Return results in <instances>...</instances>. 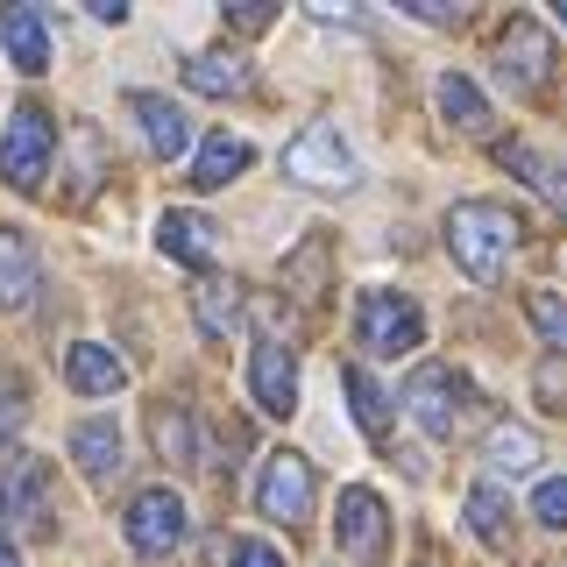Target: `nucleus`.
Returning <instances> with one entry per match:
<instances>
[{
	"mask_svg": "<svg viewBox=\"0 0 567 567\" xmlns=\"http://www.w3.org/2000/svg\"><path fill=\"white\" fill-rule=\"evenodd\" d=\"M518 213L511 206H496V199H461L447 213V248H454V262L468 270L475 284H496L504 277V262H511V248H518Z\"/></svg>",
	"mask_w": 567,
	"mask_h": 567,
	"instance_id": "nucleus-1",
	"label": "nucleus"
},
{
	"mask_svg": "<svg viewBox=\"0 0 567 567\" xmlns=\"http://www.w3.org/2000/svg\"><path fill=\"white\" fill-rule=\"evenodd\" d=\"M354 333H362L369 354L398 362V354H412L425 341V312L404 291H362V298H354Z\"/></svg>",
	"mask_w": 567,
	"mask_h": 567,
	"instance_id": "nucleus-2",
	"label": "nucleus"
},
{
	"mask_svg": "<svg viewBox=\"0 0 567 567\" xmlns=\"http://www.w3.org/2000/svg\"><path fill=\"white\" fill-rule=\"evenodd\" d=\"M404 404H412V419H419L433 440H454L461 419H468V404H475V390H468V377H461V369L425 362L419 377H412V390H404Z\"/></svg>",
	"mask_w": 567,
	"mask_h": 567,
	"instance_id": "nucleus-3",
	"label": "nucleus"
},
{
	"mask_svg": "<svg viewBox=\"0 0 567 567\" xmlns=\"http://www.w3.org/2000/svg\"><path fill=\"white\" fill-rule=\"evenodd\" d=\"M284 171L298 177V185H319V192H341V185H354V150L341 142V128H333V121H312L306 135L291 142V150H284Z\"/></svg>",
	"mask_w": 567,
	"mask_h": 567,
	"instance_id": "nucleus-4",
	"label": "nucleus"
},
{
	"mask_svg": "<svg viewBox=\"0 0 567 567\" xmlns=\"http://www.w3.org/2000/svg\"><path fill=\"white\" fill-rule=\"evenodd\" d=\"M50 150H58V128H50L43 106H22V114L8 121V135H0V177H8L14 192H35L50 171Z\"/></svg>",
	"mask_w": 567,
	"mask_h": 567,
	"instance_id": "nucleus-5",
	"label": "nucleus"
},
{
	"mask_svg": "<svg viewBox=\"0 0 567 567\" xmlns=\"http://www.w3.org/2000/svg\"><path fill=\"white\" fill-rule=\"evenodd\" d=\"M333 539H341L348 560L377 567L390 554V518H383V496L377 489H341V518H333Z\"/></svg>",
	"mask_w": 567,
	"mask_h": 567,
	"instance_id": "nucleus-6",
	"label": "nucleus"
},
{
	"mask_svg": "<svg viewBox=\"0 0 567 567\" xmlns=\"http://www.w3.org/2000/svg\"><path fill=\"white\" fill-rule=\"evenodd\" d=\"M177 539H185V496L177 489H142L128 504V546L142 560H164Z\"/></svg>",
	"mask_w": 567,
	"mask_h": 567,
	"instance_id": "nucleus-7",
	"label": "nucleus"
},
{
	"mask_svg": "<svg viewBox=\"0 0 567 567\" xmlns=\"http://www.w3.org/2000/svg\"><path fill=\"white\" fill-rule=\"evenodd\" d=\"M256 504H262V518H277V525L306 518V511H312V468H306V454H270V461H262Z\"/></svg>",
	"mask_w": 567,
	"mask_h": 567,
	"instance_id": "nucleus-8",
	"label": "nucleus"
},
{
	"mask_svg": "<svg viewBox=\"0 0 567 567\" xmlns=\"http://www.w3.org/2000/svg\"><path fill=\"white\" fill-rule=\"evenodd\" d=\"M35 525V532H50V468L35 454H22V461H8L0 468V525Z\"/></svg>",
	"mask_w": 567,
	"mask_h": 567,
	"instance_id": "nucleus-9",
	"label": "nucleus"
},
{
	"mask_svg": "<svg viewBox=\"0 0 567 567\" xmlns=\"http://www.w3.org/2000/svg\"><path fill=\"white\" fill-rule=\"evenodd\" d=\"M248 390H256V404L270 419H291L298 412V362L284 341H256V354H248Z\"/></svg>",
	"mask_w": 567,
	"mask_h": 567,
	"instance_id": "nucleus-10",
	"label": "nucleus"
},
{
	"mask_svg": "<svg viewBox=\"0 0 567 567\" xmlns=\"http://www.w3.org/2000/svg\"><path fill=\"white\" fill-rule=\"evenodd\" d=\"M496 71H504L518 93H539L546 71H554V43H546V29L539 22H511L504 43H496Z\"/></svg>",
	"mask_w": 567,
	"mask_h": 567,
	"instance_id": "nucleus-11",
	"label": "nucleus"
},
{
	"mask_svg": "<svg viewBox=\"0 0 567 567\" xmlns=\"http://www.w3.org/2000/svg\"><path fill=\"white\" fill-rule=\"evenodd\" d=\"M64 383H71V390H85V398H114V390L128 383V369H121V354H114V348H100V341H71V348H64Z\"/></svg>",
	"mask_w": 567,
	"mask_h": 567,
	"instance_id": "nucleus-12",
	"label": "nucleus"
},
{
	"mask_svg": "<svg viewBox=\"0 0 567 567\" xmlns=\"http://www.w3.org/2000/svg\"><path fill=\"white\" fill-rule=\"evenodd\" d=\"M248 164H256V150H248L241 135L213 128V135L199 142V156H192V185H199V192H220V185H235Z\"/></svg>",
	"mask_w": 567,
	"mask_h": 567,
	"instance_id": "nucleus-13",
	"label": "nucleus"
},
{
	"mask_svg": "<svg viewBox=\"0 0 567 567\" xmlns=\"http://www.w3.org/2000/svg\"><path fill=\"white\" fill-rule=\"evenodd\" d=\"M128 114L142 121V135H150L156 156H185L192 128H185V106H177V100H164V93H128Z\"/></svg>",
	"mask_w": 567,
	"mask_h": 567,
	"instance_id": "nucleus-14",
	"label": "nucleus"
},
{
	"mask_svg": "<svg viewBox=\"0 0 567 567\" xmlns=\"http://www.w3.org/2000/svg\"><path fill=\"white\" fill-rule=\"evenodd\" d=\"M0 43H8L14 71H29V79H43V71H50V29H43V14H35V8H8V14H0Z\"/></svg>",
	"mask_w": 567,
	"mask_h": 567,
	"instance_id": "nucleus-15",
	"label": "nucleus"
},
{
	"mask_svg": "<svg viewBox=\"0 0 567 567\" xmlns=\"http://www.w3.org/2000/svg\"><path fill=\"white\" fill-rule=\"evenodd\" d=\"M35 284H43L35 277V248L14 227H0V306H14V312L35 306Z\"/></svg>",
	"mask_w": 567,
	"mask_h": 567,
	"instance_id": "nucleus-16",
	"label": "nucleus"
},
{
	"mask_svg": "<svg viewBox=\"0 0 567 567\" xmlns=\"http://www.w3.org/2000/svg\"><path fill=\"white\" fill-rule=\"evenodd\" d=\"M71 461H79L93 483H106V475L121 468V425H114V419H85V425H71Z\"/></svg>",
	"mask_w": 567,
	"mask_h": 567,
	"instance_id": "nucleus-17",
	"label": "nucleus"
},
{
	"mask_svg": "<svg viewBox=\"0 0 567 567\" xmlns=\"http://www.w3.org/2000/svg\"><path fill=\"white\" fill-rule=\"evenodd\" d=\"M156 248H164V256H177V262H192V270H206L213 262V227L199 220V213H164V220H156Z\"/></svg>",
	"mask_w": 567,
	"mask_h": 567,
	"instance_id": "nucleus-18",
	"label": "nucleus"
},
{
	"mask_svg": "<svg viewBox=\"0 0 567 567\" xmlns=\"http://www.w3.org/2000/svg\"><path fill=\"white\" fill-rule=\"evenodd\" d=\"M496 164H504V171H518L532 192H546V199H554V206L567 213V177H560L554 164H546V156L532 150V142H496Z\"/></svg>",
	"mask_w": 567,
	"mask_h": 567,
	"instance_id": "nucleus-19",
	"label": "nucleus"
},
{
	"mask_svg": "<svg viewBox=\"0 0 567 567\" xmlns=\"http://www.w3.org/2000/svg\"><path fill=\"white\" fill-rule=\"evenodd\" d=\"M185 85H192V93H206V100H227V93H241V85H248V64H241V58H220V50H206V58L185 64Z\"/></svg>",
	"mask_w": 567,
	"mask_h": 567,
	"instance_id": "nucleus-20",
	"label": "nucleus"
},
{
	"mask_svg": "<svg viewBox=\"0 0 567 567\" xmlns=\"http://www.w3.org/2000/svg\"><path fill=\"white\" fill-rule=\"evenodd\" d=\"M440 114H447L454 128H468V135H489V100L475 93L461 71H447V79H440Z\"/></svg>",
	"mask_w": 567,
	"mask_h": 567,
	"instance_id": "nucleus-21",
	"label": "nucleus"
},
{
	"mask_svg": "<svg viewBox=\"0 0 567 567\" xmlns=\"http://www.w3.org/2000/svg\"><path fill=\"white\" fill-rule=\"evenodd\" d=\"M150 433H156V454H164V461H192V454H199V425H192L185 404H156Z\"/></svg>",
	"mask_w": 567,
	"mask_h": 567,
	"instance_id": "nucleus-22",
	"label": "nucleus"
},
{
	"mask_svg": "<svg viewBox=\"0 0 567 567\" xmlns=\"http://www.w3.org/2000/svg\"><path fill=\"white\" fill-rule=\"evenodd\" d=\"M483 461H489L496 475H532V468H539V440H532L525 425H496L489 447H483Z\"/></svg>",
	"mask_w": 567,
	"mask_h": 567,
	"instance_id": "nucleus-23",
	"label": "nucleus"
},
{
	"mask_svg": "<svg viewBox=\"0 0 567 567\" xmlns=\"http://www.w3.org/2000/svg\"><path fill=\"white\" fill-rule=\"evenodd\" d=\"M192 306H199V333H206V341H227V333H235V319H241L235 284H220V277H206Z\"/></svg>",
	"mask_w": 567,
	"mask_h": 567,
	"instance_id": "nucleus-24",
	"label": "nucleus"
},
{
	"mask_svg": "<svg viewBox=\"0 0 567 567\" xmlns=\"http://www.w3.org/2000/svg\"><path fill=\"white\" fill-rule=\"evenodd\" d=\"M468 525H475V539H483V546H504L511 539V504L489 483H475L468 489Z\"/></svg>",
	"mask_w": 567,
	"mask_h": 567,
	"instance_id": "nucleus-25",
	"label": "nucleus"
},
{
	"mask_svg": "<svg viewBox=\"0 0 567 567\" xmlns=\"http://www.w3.org/2000/svg\"><path fill=\"white\" fill-rule=\"evenodd\" d=\"M348 398H354V419H362V433L369 440H383L390 433V404H383V390H377V377H369V369H348Z\"/></svg>",
	"mask_w": 567,
	"mask_h": 567,
	"instance_id": "nucleus-26",
	"label": "nucleus"
},
{
	"mask_svg": "<svg viewBox=\"0 0 567 567\" xmlns=\"http://www.w3.org/2000/svg\"><path fill=\"white\" fill-rule=\"evenodd\" d=\"M525 312H532V327L546 333V348H560L567 354V306L554 291H525Z\"/></svg>",
	"mask_w": 567,
	"mask_h": 567,
	"instance_id": "nucleus-27",
	"label": "nucleus"
},
{
	"mask_svg": "<svg viewBox=\"0 0 567 567\" xmlns=\"http://www.w3.org/2000/svg\"><path fill=\"white\" fill-rule=\"evenodd\" d=\"M532 518H539L546 532H567V483H539V496H532Z\"/></svg>",
	"mask_w": 567,
	"mask_h": 567,
	"instance_id": "nucleus-28",
	"label": "nucleus"
},
{
	"mask_svg": "<svg viewBox=\"0 0 567 567\" xmlns=\"http://www.w3.org/2000/svg\"><path fill=\"white\" fill-rule=\"evenodd\" d=\"M235 567H284V554L262 539H235Z\"/></svg>",
	"mask_w": 567,
	"mask_h": 567,
	"instance_id": "nucleus-29",
	"label": "nucleus"
},
{
	"mask_svg": "<svg viewBox=\"0 0 567 567\" xmlns=\"http://www.w3.org/2000/svg\"><path fill=\"white\" fill-rule=\"evenodd\" d=\"M227 22L256 35V29H270V8H262V0H241V8H227Z\"/></svg>",
	"mask_w": 567,
	"mask_h": 567,
	"instance_id": "nucleus-30",
	"label": "nucleus"
},
{
	"mask_svg": "<svg viewBox=\"0 0 567 567\" xmlns=\"http://www.w3.org/2000/svg\"><path fill=\"white\" fill-rule=\"evenodd\" d=\"M22 398H29V383H22V377H8V383H0V425H8V419H22Z\"/></svg>",
	"mask_w": 567,
	"mask_h": 567,
	"instance_id": "nucleus-31",
	"label": "nucleus"
},
{
	"mask_svg": "<svg viewBox=\"0 0 567 567\" xmlns=\"http://www.w3.org/2000/svg\"><path fill=\"white\" fill-rule=\"evenodd\" d=\"M419 22H461V8H447V0H412Z\"/></svg>",
	"mask_w": 567,
	"mask_h": 567,
	"instance_id": "nucleus-32",
	"label": "nucleus"
},
{
	"mask_svg": "<svg viewBox=\"0 0 567 567\" xmlns=\"http://www.w3.org/2000/svg\"><path fill=\"white\" fill-rule=\"evenodd\" d=\"M0 567H22V554H14V546H8V539H0Z\"/></svg>",
	"mask_w": 567,
	"mask_h": 567,
	"instance_id": "nucleus-33",
	"label": "nucleus"
}]
</instances>
